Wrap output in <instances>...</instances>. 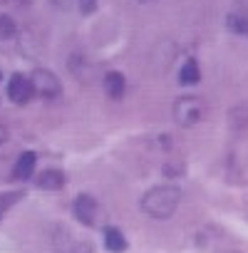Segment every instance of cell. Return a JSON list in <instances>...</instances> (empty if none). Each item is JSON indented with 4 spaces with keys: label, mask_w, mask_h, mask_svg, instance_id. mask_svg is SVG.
I'll return each mask as SVG.
<instances>
[{
    "label": "cell",
    "mask_w": 248,
    "mask_h": 253,
    "mask_svg": "<svg viewBox=\"0 0 248 253\" xmlns=\"http://www.w3.org/2000/svg\"><path fill=\"white\" fill-rule=\"evenodd\" d=\"M179 204H181V189L174 186V184L154 186L142 196V211L152 218H159V221L174 216Z\"/></svg>",
    "instance_id": "1"
},
{
    "label": "cell",
    "mask_w": 248,
    "mask_h": 253,
    "mask_svg": "<svg viewBox=\"0 0 248 253\" xmlns=\"http://www.w3.org/2000/svg\"><path fill=\"white\" fill-rule=\"evenodd\" d=\"M206 114V102L196 94H184L174 102V119L179 126H196Z\"/></svg>",
    "instance_id": "2"
},
{
    "label": "cell",
    "mask_w": 248,
    "mask_h": 253,
    "mask_svg": "<svg viewBox=\"0 0 248 253\" xmlns=\"http://www.w3.org/2000/svg\"><path fill=\"white\" fill-rule=\"evenodd\" d=\"M28 80L33 84V92L38 97H42V99H57L62 94V82H60V77L52 70L38 67V70H33V75Z\"/></svg>",
    "instance_id": "3"
},
{
    "label": "cell",
    "mask_w": 248,
    "mask_h": 253,
    "mask_svg": "<svg viewBox=\"0 0 248 253\" xmlns=\"http://www.w3.org/2000/svg\"><path fill=\"white\" fill-rule=\"evenodd\" d=\"M72 211H75V218H77L82 226H97L99 213H102L99 204H97L92 196H87V194H80V196L75 199Z\"/></svg>",
    "instance_id": "4"
},
{
    "label": "cell",
    "mask_w": 248,
    "mask_h": 253,
    "mask_svg": "<svg viewBox=\"0 0 248 253\" xmlns=\"http://www.w3.org/2000/svg\"><path fill=\"white\" fill-rule=\"evenodd\" d=\"M33 94H35V92H33V84H30V80H28L25 75L15 72V75L8 80V97H10V102H15V104H28Z\"/></svg>",
    "instance_id": "5"
},
{
    "label": "cell",
    "mask_w": 248,
    "mask_h": 253,
    "mask_svg": "<svg viewBox=\"0 0 248 253\" xmlns=\"http://www.w3.org/2000/svg\"><path fill=\"white\" fill-rule=\"evenodd\" d=\"M104 94L114 102L124 99V94H127V77H124L122 72H117V70L107 72L104 75Z\"/></svg>",
    "instance_id": "6"
},
{
    "label": "cell",
    "mask_w": 248,
    "mask_h": 253,
    "mask_svg": "<svg viewBox=\"0 0 248 253\" xmlns=\"http://www.w3.org/2000/svg\"><path fill=\"white\" fill-rule=\"evenodd\" d=\"M35 184H38V189H42V191H60V189L65 186V174H62L60 169H45V171L38 174Z\"/></svg>",
    "instance_id": "7"
},
{
    "label": "cell",
    "mask_w": 248,
    "mask_h": 253,
    "mask_svg": "<svg viewBox=\"0 0 248 253\" xmlns=\"http://www.w3.org/2000/svg\"><path fill=\"white\" fill-rule=\"evenodd\" d=\"M35 162H38L35 152H23V154L18 157L15 167H13V179H18V181H28V179L33 176V171H35Z\"/></svg>",
    "instance_id": "8"
},
{
    "label": "cell",
    "mask_w": 248,
    "mask_h": 253,
    "mask_svg": "<svg viewBox=\"0 0 248 253\" xmlns=\"http://www.w3.org/2000/svg\"><path fill=\"white\" fill-rule=\"evenodd\" d=\"M179 82H181L184 87H191V84H199V82H201V67H199V60L189 57V60L181 65V70H179Z\"/></svg>",
    "instance_id": "9"
},
{
    "label": "cell",
    "mask_w": 248,
    "mask_h": 253,
    "mask_svg": "<svg viewBox=\"0 0 248 253\" xmlns=\"http://www.w3.org/2000/svg\"><path fill=\"white\" fill-rule=\"evenodd\" d=\"M104 246L112 253H124V251H127V238H124V233L117 226H109L104 231Z\"/></svg>",
    "instance_id": "10"
},
{
    "label": "cell",
    "mask_w": 248,
    "mask_h": 253,
    "mask_svg": "<svg viewBox=\"0 0 248 253\" xmlns=\"http://www.w3.org/2000/svg\"><path fill=\"white\" fill-rule=\"evenodd\" d=\"M226 25H228L231 33L248 38V15H243V13H231V15H226Z\"/></svg>",
    "instance_id": "11"
},
{
    "label": "cell",
    "mask_w": 248,
    "mask_h": 253,
    "mask_svg": "<svg viewBox=\"0 0 248 253\" xmlns=\"http://www.w3.org/2000/svg\"><path fill=\"white\" fill-rule=\"evenodd\" d=\"M23 199V191H8V194H0V221H3V216Z\"/></svg>",
    "instance_id": "12"
},
{
    "label": "cell",
    "mask_w": 248,
    "mask_h": 253,
    "mask_svg": "<svg viewBox=\"0 0 248 253\" xmlns=\"http://www.w3.org/2000/svg\"><path fill=\"white\" fill-rule=\"evenodd\" d=\"M231 126H236V129H243V126H248V104H241L236 109H231Z\"/></svg>",
    "instance_id": "13"
},
{
    "label": "cell",
    "mask_w": 248,
    "mask_h": 253,
    "mask_svg": "<svg viewBox=\"0 0 248 253\" xmlns=\"http://www.w3.org/2000/svg\"><path fill=\"white\" fill-rule=\"evenodd\" d=\"M18 33V25L10 15H0V40H10Z\"/></svg>",
    "instance_id": "14"
},
{
    "label": "cell",
    "mask_w": 248,
    "mask_h": 253,
    "mask_svg": "<svg viewBox=\"0 0 248 253\" xmlns=\"http://www.w3.org/2000/svg\"><path fill=\"white\" fill-rule=\"evenodd\" d=\"M77 8H80L82 15H89V13L97 10V0H77Z\"/></svg>",
    "instance_id": "15"
},
{
    "label": "cell",
    "mask_w": 248,
    "mask_h": 253,
    "mask_svg": "<svg viewBox=\"0 0 248 253\" xmlns=\"http://www.w3.org/2000/svg\"><path fill=\"white\" fill-rule=\"evenodd\" d=\"M70 253H94V251H92V246H89V243H75Z\"/></svg>",
    "instance_id": "16"
},
{
    "label": "cell",
    "mask_w": 248,
    "mask_h": 253,
    "mask_svg": "<svg viewBox=\"0 0 248 253\" xmlns=\"http://www.w3.org/2000/svg\"><path fill=\"white\" fill-rule=\"evenodd\" d=\"M52 3H55L60 10H70L72 5H77V0H52Z\"/></svg>",
    "instance_id": "17"
},
{
    "label": "cell",
    "mask_w": 248,
    "mask_h": 253,
    "mask_svg": "<svg viewBox=\"0 0 248 253\" xmlns=\"http://www.w3.org/2000/svg\"><path fill=\"white\" fill-rule=\"evenodd\" d=\"M3 3H8V5H13V8H25L30 0H3Z\"/></svg>",
    "instance_id": "18"
},
{
    "label": "cell",
    "mask_w": 248,
    "mask_h": 253,
    "mask_svg": "<svg viewBox=\"0 0 248 253\" xmlns=\"http://www.w3.org/2000/svg\"><path fill=\"white\" fill-rule=\"evenodd\" d=\"M236 3H238V10L243 15H248V0H236Z\"/></svg>",
    "instance_id": "19"
},
{
    "label": "cell",
    "mask_w": 248,
    "mask_h": 253,
    "mask_svg": "<svg viewBox=\"0 0 248 253\" xmlns=\"http://www.w3.org/2000/svg\"><path fill=\"white\" fill-rule=\"evenodd\" d=\"M5 137H8V132L3 129V126H0V144H3V142H5Z\"/></svg>",
    "instance_id": "20"
},
{
    "label": "cell",
    "mask_w": 248,
    "mask_h": 253,
    "mask_svg": "<svg viewBox=\"0 0 248 253\" xmlns=\"http://www.w3.org/2000/svg\"><path fill=\"white\" fill-rule=\"evenodd\" d=\"M223 253H238V251H223Z\"/></svg>",
    "instance_id": "21"
},
{
    "label": "cell",
    "mask_w": 248,
    "mask_h": 253,
    "mask_svg": "<svg viewBox=\"0 0 248 253\" xmlns=\"http://www.w3.org/2000/svg\"><path fill=\"white\" fill-rule=\"evenodd\" d=\"M142 3H154V0H142Z\"/></svg>",
    "instance_id": "22"
}]
</instances>
